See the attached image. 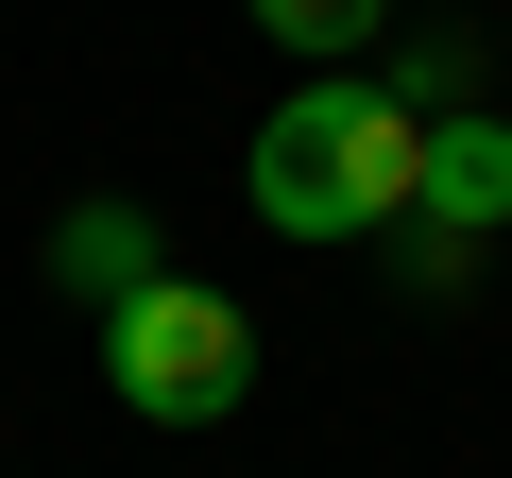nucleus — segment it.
<instances>
[{"label": "nucleus", "instance_id": "1", "mask_svg": "<svg viewBox=\"0 0 512 478\" xmlns=\"http://www.w3.org/2000/svg\"><path fill=\"white\" fill-rule=\"evenodd\" d=\"M410 171H427V120L393 86H359V69H308L274 120H256L239 205L274 239H376V222H410Z\"/></svg>", "mask_w": 512, "mask_h": 478}, {"label": "nucleus", "instance_id": "2", "mask_svg": "<svg viewBox=\"0 0 512 478\" xmlns=\"http://www.w3.org/2000/svg\"><path fill=\"white\" fill-rule=\"evenodd\" d=\"M103 393H120L137 427H222V410L256 393V325H239V291L154 274L137 308H103Z\"/></svg>", "mask_w": 512, "mask_h": 478}, {"label": "nucleus", "instance_id": "3", "mask_svg": "<svg viewBox=\"0 0 512 478\" xmlns=\"http://www.w3.org/2000/svg\"><path fill=\"white\" fill-rule=\"evenodd\" d=\"M512 222V120H427V171H410V222H393V257H410V291H461L478 274V239Z\"/></svg>", "mask_w": 512, "mask_h": 478}, {"label": "nucleus", "instance_id": "4", "mask_svg": "<svg viewBox=\"0 0 512 478\" xmlns=\"http://www.w3.org/2000/svg\"><path fill=\"white\" fill-rule=\"evenodd\" d=\"M154 274H171V257H154V205H69V222H52V291H69V308H137Z\"/></svg>", "mask_w": 512, "mask_h": 478}, {"label": "nucleus", "instance_id": "5", "mask_svg": "<svg viewBox=\"0 0 512 478\" xmlns=\"http://www.w3.org/2000/svg\"><path fill=\"white\" fill-rule=\"evenodd\" d=\"M239 18L274 35V52H308V69H342V52H376V35H393V0H239Z\"/></svg>", "mask_w": 512, "mask_h": 478}]
</instances>
